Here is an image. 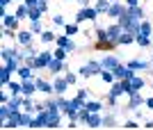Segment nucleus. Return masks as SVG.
I'll use <instances>...</instances> for the list:
<instances>
[{
	"label": "nucleus",
	"instance_id": "nucleus-25",
	"mask_svg": "<svg viewBox=\"0 0 153 130\" xmlns=\"http://www.w3.org/2000/svg\"><path fill=\"white\" fill-rule=\"evenodd\" d=\"M103 128H117V117H114V112L103 114Z\"/></svg>",
	"mask_w": 153,
	"mask_h": 130
},
{
	"label": "nucleus",
	"instance_id": "nucleus-9",
	"mask_svg": "<svg viewBox=\"0 0 153 130\" xmlns=\"http://www.w3.org/2000/svg\"><path fill=\"white\" fill-rule=\"evenodd\" d=\"M105 30H108V39L114 41V44L119 41V37H121V32H123V27L119 25V21H114V23H112V25H108ZM117 46H119V44H117Z\"/></svg>",
	"mask_w": 153,
	"mask_h": 130
},
{
	"label": "nucleus",
	"instance_id": "nucleus-47",
	"mask_svg": "<svg viewBox=\"0 0 153 130\" xmlns=\"http://www.w3.org/2000/svg\"><path fill=\"white\" fill-rule=\"evenodd\" d=\"M144 128H149V130H153V121H144Z\"/></svg>",
	"mask_w": 153,
	"mask_h": 130
},
{
	"label": "nucleus",
	"instance_id": "nucleus-13",
	"mask_svg": "<svg viewBox=\"0 0 153 130\" xmlns=\"http://www.w3.org/2000/svg\"><path fill=\"white\" fill-rule=\"evenodd\" d=\"M32 30H19V34H16V44L19 46H30L32 44Z\"/></svg>",
	"mask_w": 153,
	"mask_h": 130
},
{
	"label": "nucleus",
	"instance_id": "nucleus-15",
	"mask_svg": "<svg viewBox=\"0 0 153 130\" xmlns=\"http://www.w3.org/2000/svg\"><path fill=\"white\" fill-rule=\"evenodd\" d=\"M101 64H103V69H110V71H112V69H117V66L121 64V59L117 57V55H105V57L101 59Z\"/></svg>",
	"mask_w": 153,
	"mask_h": 130
},
{
	"label": "nucleus",
	"instance_id": "nucleus-27",
	"mask_svg": "<svg viewBox=\"0 0 153 130\" xmlns=\"http://www.w3.org/2000/svg\"><path fill=\"white\" fill-rule=\"evenodd\" d=\"M16 16H19L21 21H23V18H27V16H30V7H27L25 2H21V5L16 7Z\"/></svg>",
	"mask_w": 153,
	"mask_h": 130
},
{
	"label": "nucleus",
	"instance_id": "nucleus-6",
	"mask_svg": "<svg viewBox=\"0 0 153 130\" xmlns=\"http://www.w3.org/2000/svg\"><path fill=\"white\" fill-rule=\"evenodd\" d=\"M2 25L5 27H12V30H19V25H21V18L16 16V14H7L5 9H2Z\"/></svg>",
	"mask_w": 153,
	"mask_h": 130
},
{
	"label": "nucleus",
	"instance_id": "nucleus-28",
	"mask_svg": "<svg viewBox=\"0 0 153 130\" xmlns=\"http://www.w3.org/2000/svg\"><path fill=\"white\" fill-rule=\"evenodd\" d=\"M135 44L140 46V48H149V46H151V37H146V34H137V37H135Z\"/></svg>",
	"mask_w": 153,
	"mask_h": 130
},
{
	"label": "nucleus",
	"instance_id": "nucleus-22",
	"mask_svg": "<svg viewBox=\"0 0 153 130\" xmlns=\"http://www.w3.org/2000/svg\"><path fill=\"white\" fill-rule=\"evenodd\" d=\"M32 71H34L32 66H27V64H21V69H19L16 73H19V78H21V80H27V78H34V73H32Z\"/></svg>",
	"mask_w": 153,
	"mask_h": 130
},
{
	"label": "nucleus",
	"instance_id": "nucleus-24",
	"mask_svg": "<svg viewBox=\"0 0 153 130\" xmlns=\"http://www.w3.org/2000/svg\"><path fill=\"white\" fill-rule=\"evenodd\" d=\"M126 9H128V14H133L135 18H140V21H144V16H146V14H144V7H140V5H133V7L126 5Z\"/></svg>",
	"mask_w": 153,
	"mask_h": 130
},
{
	"label": "nucleus",
	"instance_id": "nucleus-35",
	"mask_svg": "<svg viewBox=\"0 0 153 130\" xmlns=\"http://www.w3.org/2000/svg\"><path fill=\"white\" fill-rule=\"evenodd\" d=\"M14 52H16V48H2V52H0V57H2V62H7V59L12 57Z\"/></svg>",
	"mask_w": 153,
	"mask_h": 130
},
{
	"label": "nucleus",
	"instance_id": "nucleus-44",
	"mask_svg": "<svg viewBox=\"0 0 153 130\" xmlns=\"http://www.w3.org/2000/svg\"><path fill=\"white\" fill-rule=\"evenodd\" d=\"M9 2H14V0H0V9H7V5Z\"/></svg>",
	"mask_w": 153,
	"mask_h": 130
},
{
	"label": "nucleus",
	"instance_id": "nucleus-42",
	"mask_svg": "<svg viewBox=\"0 0 153 130\" xmlns=\"http://www.w3.org/2000/svg\"><path fill=\"white\" fill-rule=\"evenodd\" d=\"M76 96H78V98H82L85 103H87V96H89V91H87V89H78V94H76Z\"/></svg>",
	"mask_w": 153,
	"mask_h": 130
},
{
	"label": "nucleus",
	"instance_id": "nucleus-37",
	"mask_svg": "<svg viewBox=\"0 0 153 130\" xmlns=\"http://www.w3.org/2000/svg\"><path fill=\"white\" fill-rule=\"evenodd\" d=\"M64 78H66V82H69L71 87H73V85L78 82V75H76V73H71V71H66V73H64Z\"/></svg>",
	"mask_w": 153,
	"mask_h": 130
},
{
	"label": "nucleus",
	"instance_id": "nucleus-10",
	"mask_svg": "<svg viewBox=\"0 0 153 130\" xmlns=\"http://www.w3.org/2000/svg\"><path fill=\"white\" fill-rule=\"evenodd\" d=\"M34 78H37V89L41 91V94H46V96H53V94H55L53 82H48L46 78H39V75H34Z\"/></svg>",
	"mask_w": 153,
	"mask_h": 130
},
{
	"label": "nucleus",
	"instance_id": "nucleus-36",
	"mask_svg": "<svg viewBox=\"0 0 153 130\" xmlns=\"http://www.w3.org/2000/svg\"><path fill=\"white\" fill-rule=\"evenodd\" d=\"M59 123H62V117H51L46 128H59Z\"/></svg>",
	"mask_w": 153,
	"mask_h": 130
},
{
	"label": "nucleus",
	"instance_id": "nucleus-16",
	"mask_svg": "<svg viewBox=\"0 0 153 130\" xmlns=\"http://www.w3.org/2000/svg\"><path fill=\"white\" fill-rule=\"evenodd\" d=\"M108 94L110 96H126V89H123V82L121 80H114V82H112V85H110V89H108Z\"/></svg>",
	"mask_w": 153,
	"mask_h": 130
},
{
	"label": "nucleus",
	"instance_id": "nucleus-49",
	"mask_svg": "<svg viewBox=\"0 0 153 130\" xmlns=\"http://www.w3.org/2000/svg\"><path fill=\"white\" fill-rule=\"evenodd\" d=\"M14 2H23V0H14Z\"/></svg>",
	"mask_w": 153,
	"mask_h": 130
},
{
	"label": "nucleus",
	"instance_id": "nucleus-1",
	"mask_svg": "<svg viewBox=\"0 0 153 130\" xmlns=\"http://www.w3.org/2000/svg\"><path fill=\"white\" fill-rule=\"evenodd\" d=\"M101 71H103L101 59H98V62H96V59H89L85 66H80L78 75H80V78H94V75H101Z\"/></svg>",
	"mask_w": 153,
	"mask_h": 130
},
{
	"label": "nucleus",
	"instance_id": "nucleus-33",
	"mask_svg": "<svg viewBox=\"0 0 153 130\" xmlns=\"http://www.w3.org/2000/svg\"><path fill=\"white\" fill-rule=\"evenodd\" d=\"M41 16H44V12L39 7H30V16H27L30 21H41Z\"/></svg>",
	"mask_w": 153,
	"mask_h": 130
},
{
	"label": "nucleus",
	"instance_id": "nucleus-46",
	"mask_svg": "<svg viewBox=\"0 0 153 130\" xmlns=\"http://www.w3.org/2000/svg\"><path fill=\"white\" fill-rule=\"evenodd\" d=\"M126 5H128V7H133V5H140V0H126Z\"/></svg>",
	"mask_w": 153,
	"mask_h": 130
},
{
	"label": "nucleus",
	"instance_id": "nucleus-7",
	"mask_svg": "<svg viewBox=\"0 0 153 130\" xmlns=\"http://www.w3.org/2000/svg\"><path fill=\"white\" fill-rule=\"evenodd\" d=\"M123 12H126V5H123V2H119V0H114V2L110 5V9H108V14H105V16H110L112 21H117Z\"/></svg>",
	"mask_w": 153,
	"mask_h": 130
},
{
	"label": "nucleus",
	"instance_id": "nucleus-26",
	"mask_svg": "<svg viewBox=\"0 0 153 130\" xmlns=\"http://www.w3.org/2000/svg\"><path fill=\"white\" fill-rule=\"evenodd\" d=\"M64 34H69V37L80 34V23H66V25H64Z\"/></svg>",
	"mask_w": 153,
	"mask_h": 130
},
{
	"label": "nucleus",
	"instance_id": "nucleus-34",
	"mask_svg": "<svg viewBox=\"0 0 153 130\" xmlns=\"http://www.w3.org/2000/svg\"><path fill=\"white\" fill-rule=\"evenodd\" d=\"M30 30L34 34H41L44 32V25H41V21H30Z\"/></svg>",
	"mask_w": 153,
	"mask_h": 130
},
{
	"label": "nucleus",
	"instance_id": "nucleus-39",
	"mask_svg": "<svg viewBox=\"0 0 153 130\" xmlns=\"http://www.w3.org/2000/svg\"><path fill=\"white\" fill-rule=\"evenodd\" d=\"M53 23H55V25H66V21H64V16H62V14L53 16Z\"/></svg>",
	"mask_w": 153,
	"mask_h": 130
},
{
	"label": "nucleus",
	"instance_id": "nucleus-4",
	"mask_svg": "<svg viewBox=\"0 0 153 130\" xmlns=\"http://www.w3.org/2000/svg\"><path fill=\"white\" fill-rule=\"evenodd\" d=\"M53 87H55V96H64L66 94V89H69V82H66V78L64 75H53Z\"/></svg>",
	"mask_w": 153,
	"mask_h": 130
},
{
	"label": "nucleus",
	"instance_id": "nucleus-32",
	"mask_svg": "<svg viewBox=\"0 0 153 130\" xmlns=\"http://www.w3.org/2000/svg\"><path fill=\"white\" fill-rule=\"evenodd\" d=\"M53 55H55L57 59H66V57H69V50H66V48H62V46H55Z\"/></svg>",
	"mask_w": 153,
	"mask_h": 130
},
{
	"label": "nucleus",
	"instance_id": "nucleus-23",
	"mask_svg": "<svg viewBox=\"0 0 153 130\" xmlns=\"http://www.w3.org/2000/svg\"><path fill=\"white\" fill-rule=\"evenodd\" d=\"M110 5H112V0H96V12L101 14V16H105L108 14V9H110Z\"/></svg>",
	"mask_w": 153,
	"mask_h": 130
},
{
	"label": "nucleus",
	"instance_id": "nucleus-50",
	"mask_svg": "<svg viewBox=\"0 0 153 130\" xmlns=\"http://www.w3.org/2000/svg\"><path fill=\"white\" fill-rule=\"evenodd\" d=\"M112 2H114V0H112Z\"/></svg>",
	"mask_w": 153,
	"mask_h": 130
},
{
	"label": "nucleus",
	"instance_id": "nucleus-5",
	"mask_svg": "<svg viewBox=\"0 0 153 130\" xmlns=\"http://www.w3.org/2000/svg\"><path fill=\"white\" fill-rule=\"evenodd\" d=\"M46 71L51 73V75H59L62 71H66V59H57V57H53Z\"/></svg>",
	"mask_w": 153,
	"mask_h": 130
},
{
	"label": "nucleus",
	"instance_id": "nucleus-40",
	"mask_svg": "<svg viewBox=\"0 0 153 130\" xmlns=\"http://www.w3.org/2000/svg\"><path fill=\"white\" fill-rule=\"evenodd\" d=\"M9 98H12L9 91H0V103H9Z\"/></svg>",
	"mask_w": 153,
	"mask_h": 130
},
{
	"label": "nucleus",
	"instance_id": "nucleus-12",
	"mask_svg": "<svg viewBox=\"0 0 153 130\" xmlns=\"http://www.w3.org/2000/svg\"><path fill=\"white\" fill-rule=\"evenodd\" d=\"M144 87H146V78L135 73L133 78H130V94H137V91H142Z\"/></svg>",
	"mask_w": 153,
	"mask_h": 130
},
{
	"label": "nucleus",
	"instance_id": "nucleus-48",
	"mask_svg": "<svg viewBox=\"0 0 153 130\" xmlns=\"http://www.w3.org/2000/svg\"><path fill=\"white\" fill-rule=\"evenodd\" d=\"M78 2H80L82 7H87V5H89V0H78Z\"/></svg>",
	"mask_w": 153,
	"mask_h": 130
},
{
	"label": "nucleus",
	"instance_id": "nucleus-3",
	"mask_svg": "<svg viewBox=\"0 0 153 130\" xmlns=\"http://www.w3.org/2000/svg\"><path fill=\"white\" fill-rule=\"evenodd\" d=\"M53 57H55L53 50H39V55H37V71H46Z\"/></svg>",
	"mask_w": 153,
	"mask_h": 130
},
{
	"label": "nucleus",
	"instance_id": "nucleus-18",
	"mask_svg": "<svg viewBox=\"0 0 153 130\" xmlns=\"http://www.w3.org/2000/svg\"><path fill=\"white\" fill-rule=\"evenodd\" d=\"M87 126L89 128H103V114L101 112H91L89 119H87Z\"/></svg>",
	"mask_w": 153,
	"mask_h": 130
},
{
	"label": "nucleus",
	"instance_id": "nucleus-41",
	"mask_svg": "<svg viewBox=\"0 0 153 130\" xmlns=\"http://www.w3.org/2000/svg\"><path fill=\"white\" fill-rule=\"evenodd\" d=\"M37 7H39V9H41V12H48V0H39V2H37Z\"/></svg>",
	"mask_w": 153,
	"mask_h": 130
},
{
	"label": "nucleus",
	"instance_id": "nucleus-17",
	"mask_svg": "<svg viewBox=\"0 0 153 130\" xmlns=\"http://www.w3.org/2000/svg\"><path fill=\"white\" fill-rule=\"evenodd\" d=\"M14 114V110L9 107V103H0V128H2V123H7L9 121V117Z\"/></svg>",
	"mask_w": 153,
	"mask_h": 130
},
{
	"label": "nucleus",
	"instance_id": "nucleus-19",
	"mask_svg": "<svg viewBox=\"0 0 153 130\" xmlns=\"http://www.w3.org/2000/svg\"><path fill=\"white\" fill-rule=\"evenodd\" d=\"M12 75H14V71H9V69L2 64V69H0V87L9 85V82H12Z\"/></svg>",
	"mask_w": 153,
	"mask_h": 130
},
{
	"label": "nucleus",
	"instance_id": "nucleus-38",
	"mask_svg": "<svg viewBox=\"0 0 153 130\" xmlns=\"http://www.w3.org/2000/svg\"><path fill=\"white\" fill-rule=\"evenodd\" d=\"M123 128L133 130V128H140V123H137V121H133V119H126V121H123Z\"/></svg>",
	"mask_w": 153,
	"mask_h": 130
},
{
	"label": "nucleus",
	"instance_id": "nucleus-29",
	"mask_svg": "<svg viewBox=\"0 0 153 130\" xmlns=\"http://www.w3.org/2000/svg\"><path fill=\"white\" fill-rule=\"evenodd\" d=\"M55 39H57V34L53 32V30H44V32H41V41H44V44H53Z\"/></svg>",
	"mask_w": 153,
	"mask_h": 130
},
{
	"label": "nucleus",
	"instance_id": "nucleus-20",
	"mask_svg": "<svg viewBox=\"0 0 153 130\" xmlns=\"http://www.w3.org/2000/svg\"><path fill=\"white\" fill-rule=\"evenodd\" d=\"M2 89H7L12 96L14 94H23V80H12V82H9L7 87H2Z\"/></svg>",
	"mask_w": 153,
	"mask_h": 130
},
{
	"label": "nucleus",
	"instance_id": "nucleus-30",
	"mask_svg": "<svg viewBox=\"0 0 153 130\" xmlns=\"http://www.w3.org/2000/svg\"><path fill=\"white\" fill-rule=\"evenodd\" d=\"M151 30H153V25H151V21H142L140 23V34H146V37H151Z\"/></svg>",
	"mask_w": 153,
	"mask_h": 130
},
{
	"label": "nucleus",
	"instance_id": "nucleus-43",
	"mask_svg": "<svg viewBox=\"0 0 153 130\" xmlns=\"http://www.w3.org/2000/svg\"><path fill=\"white\" fill-rule=\"evenodd\" d=\"M144 105H146L149 110H151V112H153V96H149V98H146V100H144Z\"/></svg>",
	"mask_w": 153,
	"mask_h": 130
},
{
	"label": "nucleus",
	"instance_id": "nucleus-2",
	"mask_svg": "<svg viewBox=\"0 0 153 130\" xmlns=\"http://www.w3.org/2000/svg\"><path fill=\"white\" fill-rule=\"evenodd\" d=\"M101 14L96 12V7H80V12L76 14V23H85V21H91V23H96V18H98Z\"/></svg>",
	"mask_w": 153,
	"mask_h": 130
},
{
	"label": "nucleus",
	"instance_id": "nucleus-8",
	"mask_svg": "<svg viewBox=\"0 0 153 130\" xmlns=\"http://www.w3.org/2000/svg\"><path fill=\"white\" fill-rule=\"evenodd\" d=\"M2 128H23V112H21V110H14V114L9 117L7 123H2Z\"/></svg>",
	"mask_w": 153,
	"mask_h": 130
},
{
	"label": "nucleus",
	"instance_id": "nucleus-14",
	"mask_svg": "<svg viewBox=\"0 0 153 130\" xmlns=\"http://www.w3.org/2000/svg\"><path fill=\"white\" fill-rule=\"evenodd\" d=\"M34 91H39L37 89V78L23 80V96H34Z\"/></svg>",
	"mask_w": 153,
	"mask_h": 130
},
{
	"label": "nucleus",
	"instance_id": "nucleus-11",
	"mask_svg": "<svg viewBox=\"0 0 153 130\" xmlns=\"http://www.w3.org/2000/svg\"><path fill=\"white\" fill-rule=\"evenodd\" d=\"M144 100H146V98L142 96L140 91H137V94H130L128 100H126V110H137L140 105H144Z\"/></svg>",
	"mask_w": 153,
	"mask_h": 130
},
{
	"label": "nucleus",
	"instance_id": "nucleus-45",
	"mask_svg": "<svg viewBox=\"0 0 153 130\" xmlns=\"http://www.w3.org/2000/svg\"><path fill=\"white\" fill-rule=\"evenodd\" d=\"M23 2H25L27 7H37V2H39V0H23Z\"/></svg>",
	"mask_w": 153,
	"mask_h": 130
},
{
	"label": "nucleus",
	"instance_id": "nucleus-31",
	"mask_svg": "<svg viewBox=\"0 0 153 130\" xmlns=\"http://www.w3.org/2000/svg\"><path fill=\"white\" fill-rule=\"evenodd\" d=\"M85 107H87L89 112H101V110H103V103H101V100H87V103H85Z\"/></svg>",
	"mask_w": 153,
	"mask_h": 130
},
{
	"label": "nucleus",
	"instance_id": "nucleus-21",
	"mask_svg": "<svg viewBox=\"0 0 153 130\" xmlns=\"http://www.w3.org/2000/svg\"><path fill=\"white\" fill-rule=\"evenodd\" d=\"M135 37H137L135 32H130V30H123L117 44H119V46H128V44H133V41H135Z\"/></svg>",
	"mask_w": 153,
	"mask_h": 130
}]
</instances>
